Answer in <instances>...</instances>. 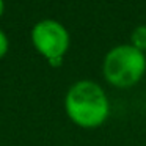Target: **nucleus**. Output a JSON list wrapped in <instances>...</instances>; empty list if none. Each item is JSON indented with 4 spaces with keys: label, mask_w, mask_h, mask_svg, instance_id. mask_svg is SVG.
<instances>
[{
    "label": "nucleus",
    "mask_w": 146,
    "mask_h": 146,
    "mask_svg": "<svg viewBox=\"0 0 146 146\" xmlns=\"http://www.w3.org/2000/svg\"><path fill=\"white\" fill-rule=\"evenodd\" d=\"M66 111L76 124L82 127H96L108 115V101L99 85L88 80L77 82L66 94Z\"/></svg>",
    "instance_id": "obj_1"
},
{
    "label": "nucleus",
    "mask_w": 146,
    "mask_h": 146,
    "mask_svg": "<svg viewBox=\"0 0 146 146\" xmlns=\"http://www.w3.org/2000/svg\"><path fill=\"white\" fill-rule=\"evenodd\" d=\"M146 69V60L141 50L133 46H118L107 54L104 60V76L111 85L130 86L137 83Z\"/></svg>",
    "instance_id": "obj_2"
},
{
    "label": "nucleus",
    "mask_w": 146,
    "mask_h": 146,
    "mask_svg": "<svg viewBox=\"0 0 146 146\" xmlns=\"http://www.w3.org/2000/svg\"><path fill=\"white\" fill-rule=\"evenodd\" d=\"M32 41L47 60L63 58L64 52L69 47V35L66 29L60 22L50 19L41 21L33 27Z\"/></svg>",
    "instance_id": "obj_3"
},
{
    "label": "nucleus",
    "mask_w": 146,
    "mask_h": 146,
    "mask_svg": "<svg viewBox=\"0 0 146 146\" xmlns=\"http://www.w3.org/2000/svg\"><path fill=\"white\" fill-rule=\"evenodd\" d=\"M132 46L138 50H145L146 49V27L140 25L133 30L132 33Z\"/></svg>",
    "instance_id": "obj_4"
},
{
    "label": "nucleus",
    "mask_w": 146,
    "mask_h": 146,
    "mask_svg": "<svg viewBox=\"0 0 146 146\" xmlns=\"http://www.w3.org/2000/svg\"><path fill=\"white\" fill-rule=\"evenodd\" d=\"M8 52V38L2 30H0V58Z\"/></svg>",
    "instance_id": "obj_5"
},
{
    "label": "nucleus",
    "mask_w": 146,
    "mask_h": 146,
    "mask_svg": "<svg viewBox=\"0 0 146 146\" xmlns=\"http://www.w3.org/2000/svg\"><path fill=\"white\" fill-rule=\"evenodd\" d=\"M47 61H49V64H50V66L58 68L61 64V61H63V58H52V60H47Z\"/></svg>",
    "instance_id": "obj_6"
},
{
    "label": "nucleus",
    "mask_w": 146,
    "mask_h": 146,
    "mask_svg": "<svg viewBox=\"0 0 146 146\" xmlns=\"http://www.w3.org/2000/svg\"><path fill=\"white\" fill-rule=\"evenodd\" d=\"M3 0H0V17H2V14H3Z\"/></svg>",
    "instance_id": "obj_7"
}]
</instances>
